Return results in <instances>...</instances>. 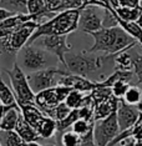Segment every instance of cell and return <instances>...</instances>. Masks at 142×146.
<instances>
[{
  "label": "cell",
  "instance_id": "6da1fadb",
  "mask_svg": "<svg viewBox=\"0 0 142 146\" xmlns=\"http://www.w3.org/2000/svg\"><path fill=\"white\" fill-rule=\"evenodd\" d=\"M89 35L94 38V45L89 49V52L101 51L105 54H117L122 50H128L137 44L136 39L132 38L120 25L101 28Z\"/></svg>",
  "mask_w": 142,
  "mask_h": 146
},
{
  "label": "cell",
  "instance_id": "7a4b0ae2",
  "mask_svg": "<svg viewBox=\"0 0 142 146\" xmlns=\"http://www.w3.org/2000/svg\"><path fill=\"white\" fill-rule=\"evenodd\" d=\"M81 9H66L57 11L49 20L38 25L29 39L28 44H32L36 39L44 35H69L79 29V18Z\"/></svg>",
  "mask_w": 142,
  "mask_h": 146
},
{
  "label": "cell",
  "instance_id": "3957f363",
  "mask_svg": "<svg viewBox=\"0 0 142 146\" xmlns=\"http://www.w3.org/2000/svg\"><path fill=\"white\" fill-rule=\"evenodd\" d=\"M115 54H106L104 56L87 55L86 52L79 54H65L66 70L71 74L89 78L92 74L101 71L106 65H114Z\"/></svg>",
  "mask_w": 142,
  "mask_h": 146
},
{
  "label": "cell",
  "instance_id": "277c9868",
  "mask_svg": "<svg viewBox=\"0 0 142 146\" xmlns=\"http://www.w3.org/2000/svg\"><path fill=\"white\" fill-rule=\"evenodd\" d=\"M6 74L9 76L10 88L15 95L19 108L22 105L34 104L35 92L30 88V84L26 78V72L20 68V65L15 62L10 70H6Z\"/></svg>",
  "mask_w": 142,
  "mask_h": 146
},
{
  "label": "cell",
  "instance_id": "5b68a950",
  "mask_svg": "<svg viewBox=\"0 0 142 146\" xmlns=\"http://www.w3.org/2000/svg\"><path fill=\"white\" fill-rule=\"evenodd\" d=\"M50 52L44 50L40 46H34V44H26L19 50V61L20 68L25 72L38 71L41 69L52 66L50 60Z\"/></svg>",
  "mask_w": 142,
  "mask_h": 146
},
{
  "label": "cell",
  "instance_id": "8992f818",
  "mask_svg": "<svg viewBox=\"0 0 142 146\" xmlns=\"http://www.w3.org/2000/svg\"><path fill=\"white\" fill-rule=\"evenodd\" d=\"M71 88L64 85H55L35 94V105L48 116H52V111L60 102L65 100Z\"/></svg>",
  "mask_w": 142,
  "mask_h": 146
},
{
  "label": "cell",
  "instance_id": "52a82bcc",
  "mask_svg": "<svg viewBox=\"0 0 142 146\" xmlns=\"http://www.w3.org/2000/svg\"><path fill=\"white\" fill-rule=\"evenodd\" d=\"M39 23L35 20H28L15 28L10 34L1 39L3 50L6 52H16L24 45L28 44L29 39L38 28Z\"/></svg>",
  "mask_w": 142,
  "mask_h": 146
},
{
  "label": "cell",
  "instance_id": "ba28073f",
  "mask_svg": "<svg viewBox=\"0 0 142 146\" xmlns=\"http://www.w3.org/2000/svg\"><path fill=\"white\" fill-rule=\"evenodd\" d=\"M65 72H67V70H62V69H59L56 66H49V68L41 69L38 71L28 72L26 78H28V81L30 84V88L36 94L41 90L57 85L59 78Z\"/></svg>",
  "mask_w": 142,
  "mask_h": 146
},
{
  "label": "cell",
  "instance_id": "9c48e42d",
  "mask_svg": "<svg viewBox=\"0 0 142 146\" xmlns=\"http://www.w3.org/2000/svg\"><path fill=\"white\" fill-rule=\"evenodd\" d=\"M118 132H120V126H118L116 111H114L106 117L94 122L95 145L107 146L112 141V139L116 137Z\"/></svg>",
  "mask_w": 142,
  "mask_h": 146
},
{
  "label": "cell",
  "instance_id": "30bf717a",
  "mask_svg": "<svg viewBox=\"0 0 142 146\" xmlns=\"http://www.w3.org/2000/svg\"><path fill=\"white\" fill-rule=\"evenodd\" d=\"M34 42L40 44V48L52 54L62 65L65 64V54L71 50V45L67 42V35H44Z\"/></svg>",
  "mask_w": 142,
  "mask_h": 146
},
{
  "label": "cell",
  "instance_id": "8fae6325",
  "mask_svg": "<svg viewBox=\"0 0 142 146\" xmlns=\"http://www.w3.org/2000/svg\"><path fill=\"white\" fill-rule=\"evenodd\" d=\"M97 5H86L81 9L79 18V29L81 31L90 34L92 31L100 30L102 26V18L98 13Z\"/></svg>",
  "mask_w": 142,
  "mask_h": 146
},
{
  "label": "cell",
  "instance_id": "7c38bea8",
  "mask_svg": "<svg viewBox=\"0 0 142 146\" xmlns=\"http://www.w3.org/2000/svg\"><path fill=\"white\" fill-rule=\"evenodd\" d=\"M116 115H117L118 126H120V131H122L125 129L131 127L137 121L138 116H140V111H138L136 105L127 104L121 98V99H118Z\"/></svg>",
  "mask_w": 142,
  "mask_h": 146
},
{
  "label": "cell",
  "instance_id": "4fadbf2b",
  "mask_svg": "<svg viewBox=\"0 0 142 146\" xmlns=\"http://www.w3.org/2000/svg\"><path fill=\"white\" fill-rule=\"evenodd\" d=\"M15 131L19 134V136L24 140L25 145H39V140H40V135L38 134V131L35 130L34 127L28 124L22 115L20 114L19 116V120H18V124L15 126Z\"/></svg>",
  "mask_w": 142,
  "mask_h": 146
},
{
  "label": "cell",
  "instance_id": "5bb4252c",
  "mask_svg": "<svg viewBox=\"0 0 142 146\" xmlns=\"http://www.w3.org/2000/svg\"><path fill=\"white\" fill-rule=\"evenodd\" d=\"M117 104H118V99L115 96L106 99V100H102L97 104H95L94 106V116H92V120L97 121L101 119L106 117L110 114H112L114 111L117 110Z\"/></svg>",
  "mask_w": 142,
  "mask_h": 146
},
{
  "label": "cell",
  "instance_id": "9a60e30c",
  "mask_svg": "<svg viewBox=\"0 0 142 146\" xmlns=\"http://www.w3.org/2000/svg\"><path fill=\"white\" fill-rule=\"evenodd\" d=\"M20 111H21V115H22V117H24V120L28 122V124H30L35 130L39 126V124H40V121L42 120V117L45 116L44 112L35 105V102L34 104H28V105L20 106Z\"/></svg>",
  "mask_w": 142,
  "mask_h": 146
},
{
  "label": "cell",
  "instance_id": "2e32d148",
  "mask_svg": "<svg viewBox=\"0 0 142 146\" xmlns=\"http://www.w3.org/2000/svg\"><path fill=\"white\" fill-rule=\"evenodd\" d=\"M21 111L19 106H10L0 120V130H15Z\"/></svg>",
  "mask_w": 142,
  "mask_h": 146
},
{
  "label": "cell",
  "instance_id": "e0dca14e",
  "mask_svg": "<svg viewBox=\"0 0 142 146\" xmlns=\"http://www.w3.org/2000/svg\"><path fill=\"white\" fill-rule=\"evenodd\" d=\"M36 131L40 135L41 139H50L56 134V120L51 116L45 115L40 121L39 126L36 127Z\"/></svg>",
  "mask_w": 142,
  "mask_h": 146
},
{
  "label": "cell",
  "instance_id": "ac0fdd59",
  "mask_svg": "<svg viewBox=\"0 0 142 146\" xmlns=\"http://www.w3.org/2000/svg\"><path fill=\"white\" fill-rule=\"evenodd\" d=\"M116 20H117V24L120 25L122 29H125L132 38L136 39V41L142 46V26L138 25L137 21L124 20V19L118 18L117 15H116Z\"/></svg>",
  "mask_w": 142,
  "mask_h": 146
},
{
  "label": "cell",
  "instance_id": "d6986e66",
  "mask_svg": "<svg viewBox=\"0 0 142 146\" xmlns=\"http://www.w3.org/2000/svg\"><path fill=\"white\" fill-rule=\"evenodd\" d=\"M114 65H115V70H125V71L132 70V58L130 54V49L128 50H122L117 52V54H115Z\"/></svg>",
  "mask_w": 142,
  "mask_h": 146
},
{
  "label": "cell",
  "instance_id": "ffe728a7",
  "mask_svg": "<svg viewBox=\"0 0 142 146\" xmlns=\"http://www.w3.org/2000/svg\"><path fill=\"white\" fill-rule=\"evenodd\" d=\"M18 145H25V142L15 130H0V146Z\"/></svg>",
  "mask_w": 142,
  "mask_h": 146
},
{
  "label": "cell",
  "instance_id": "44dd1931",
  "mask_svg": "<svg viewBox=\"0 0 142 146\" xmlns=\"http://www.w3.org/2000/svg\"><path fill=\"white\" fill-rule=\"evenodd\" d=\"M114 8V6H112ZM115 13L118 18L124 19V20H128V21H136L138 15H140V11H141V8L140 5L138 6H127V5H124V6H120V8H114Z\"/></svg>",
  "mask_w": 142,
  "mask_h": 146
},
{
  "label": "cell",
  "instance_id": "7402d4cb",
  "mask_svg": "<svg viewBox=\"0 0 142 146\" xmlns=\"http://www.w3.org/2000/svg\"><path fill=\"white\" fill-rule=\"evenodd\" d=\"M0 102L6 106H19L11 88L0 76Z\"/></svg>",
  "mask_w": 142,
  "mask_h": 146
},
{
  "label": "cell",
  "instance_id": "603a6c76",
  "mask_svg": "<svg viewBox=\"0 0 142 146\" xmlns=\"http://www.w3.org/2000/svg\"><path fill=\"white\" fill-rule=\"evenodd\" d=\"M26 3L28 0H0V8H4L14 14H28Z\"/></svg>",
  "mask_w": 142,
  "mask_h": 146
},
{
  "label": "cell",
  "instance_id": "cb8c5ba5",
  "mask_svg": "<svg viewBox=\"0 0 142 146\" xmlns=\"http://www.w3.org/2000/svg\"><path fill=\"white\" fill-rule=\"evenodd\" d=\"M130 51L132 58V71L137 78V81L142 84V54L135 50V46L130 49Z\"/></svg>",
  "mask_w": 142,
  "mask_h": 146
},
{
  "label": "cell",
  "instance_id": "d4e9b609",
  "mask_svg": "<svg viewBox=\"0 0 142 146\" xmlns=\"http://www.w3.org/2000/svg\"><path fill=\"white\" fill-rule=\"evenodd\" d=\"M124 99L127 104H131V105H137L140 100L142 99V91L138 89V86H133V85H130L128 89L126 90L124 95Z\"/></svg>",
  "mask_w": 142,
  "mask_h": 146
},
{
  "label": "cell",
  "instance_id": "484cf974",
  "mask_svg": "<svg viewBox=\"0 0 142 146\" xmlns=\"http://www.w3.org/2000/svg\"><path fill=\"white\" fill-rule=\"evenodd\" d=\"M59 144L60 145H65V146H79L80 145V135L76 134L72 130H65L60 136V140H59Z\"/></svg>",
  "mask_w": 142,
  "mask_h": 146
},
{
  "label": "cell",
  "instance_id": "4316f807",
  "mask_svg": "<svg viewBox=\"0 0 142 146\" xmlns=\"http://www.w3.org/2000/svg\"><path fill=\"white\" fill-rule=\"evenodd\" d=\"M94 126V122H91V121H89V120H85V119H81V117H79L76 121H74V124L71 125V130L72 131H75L76 134L79 135H84V134H86V132L90 130V129Z\"/></svg>",
  "mask_w": 142,
  "mask_h": 146
},
{
  "label": "cell",
  "instance_id": "83f0119b",
  "mask_svg": "<svg viewBox=\"0 0 142 146\" xmlns=\"http://www.w3.org/2000/svg\"><path fill=\"white\" fill-rule=\"evenodd\" d=\"M128 86H130V82L125 81V80H117L115 81L114 84L111 85V91H112V95L115 96V98L117 99H121L124 98L125 92L128 89Z\"/></svg>",
  "mask_w": 142,
  "mask_h": 146
},
{
  "label": "cell",
  "instance_id": "f1b7e54d",
  "mask_svg": "<svg viewBox=\"0 0 142 146\" xmlns=\"http://www.w3.org/2000/svg\"><path fill=\"white\" fill-rule=\"evenodd\" d=\"M70 111H71V109L65 104V101H62V102H60V104H59V105L54 109L51 117H52V119H55L56 121L62 120V119L66 117V116L70 114Z\"/></svg>",
  "mask_w": 142,
  "mask_h": 146
},
{
  "label": "cell",
  "instance_id": "f546056e",
  "mask_svg": "<svg viewBox=\"0 0 142 146\" xmlns=\"http://www.w3.org/2000/svg\"><path fill=\"white\" fill-rule=\"evenodd\" d=\"M87 5V0H61V10L66 9H82Z\"/></svg>",
  "mask_w": 142,
  "mask_h": 146
},
{
  "label": "cell",
  "instance_id": "4dcf8cb0",
  "mask_svg": "<svg viewBox=\"0 0 142 146\" xmlns=\"http://www.w3.org/2000/svg\"><path fill=\"white\" fill-rule=\"evenodd\" d=\"M80 145H87V146H91V145H95V139H94V126L89 130L86 134L81 135L80 136Z\"/></svg>",
  "mask_w": 142,
  "mask_h": 146
},
{
  "label": "cell",
  "instance_id": "1f68e13d",
  "mask_svg": "<svg viewBox=\"0 0 142 146\" xmlns=\"http://www.w3.org/2000/svg\"><path fill=\"white\" fill-rule=\"evenodd\" d=\"M45 3V6L49 11H52V13H57L60 11V8H61V0H44Z\"/></svg>",
  "mask_w": 142,
  "mask_h": 146
},
{
  "label": "cell",
  "instance_id": "d6a6232c",
  "mask_svg": "<svg viewBox=\"0 0 142 146\" xmlns=\"http://www.w3.org/2000/svg\"><path fill=\"white\" fill-rule=\"evenodd\" d=\"M13 14H14V13H11V11L6 10V9H4V8H0V23L4 20V19L8 18V16L13 15Z\"/></svg>",
  "mask_w": 142,
  "mask_h": 146
},
{
  "label": "cell",
  "instance_id": "836d02e7",
  "mask_svg": "<svg viewBox=\"0 0 142 146\" xmlns=\"http://www.w3.org/2000/svg\"><path fill=\"white\" fill-rule=\"evenodd\" d=\"M141 8V6H140ZM137 23H138V25H141L142 26V8H141V11H140V15H138V18H137V20H136Z\"/></svg>",
  "mask_w": 142,
  "mask_h": 146
},
{
  "label": "cell",
  "instance_id": "e575fe53",
  "mask_svg": "<svg viewBox=\"0 0 142 146\" xmlns=\"http://www.w3.org/2000/svg\"><path fill=\"white\" fill-rule=\"evenodd\" d=\"M136 106H137L138 111H140V112H141V114H142V99H141V100H140V102H138V104H137Z\"/></svg>",
  "mask_w": 142,
  "mask_h": 146
}]
</instances>
